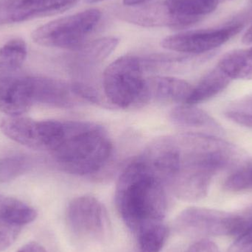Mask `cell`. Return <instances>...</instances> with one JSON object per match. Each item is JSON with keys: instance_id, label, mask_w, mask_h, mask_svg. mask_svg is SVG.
I'll return each mask as SVG.
<instances>
[{"instance_id": "cell-16", "label": "cell", "mask_w": 252, "mask_h": 252, "mask_svg": "<svg viewBox=\"0 0 252 252\" xmlns=\"http://www.w3.org/2000/svg\"><path fill=\"white\" fill-rule=\"evenodd\" d=\"M232 80L216 65L206 74L195 87L187 100V104L195 105L207 101L226 90Z\"/></svg>"}, {"instance_id": "cell-10", "label": "cell", "mask_w": 252, "mask_h": 252, "mask_svg": "<svg viewBox=\"0 0 252 252\" xmlns=\"http://www.w3.org/2000/svg\"><path fill=\"white\" fill-rule=\"evenodd\" d=\"M116 16L121 20L145 28H182L190 26L185 19L172 13L165 0L117 9Z\"/></svg>"}, {"instance_id": "cell-24", "label": "cell", "mask_w": 252, "mask_h": 252, "mask_svg": "<svg viewBox=\"0 0 252 252\" xmlns=\"http://www.w3.org/2000/svg\"><path fill=\"white\" fill-rule=\"evenodd\" d=\"M223 189L232 192L252 191V158L226 178Z\"/></svg>"}, {"instance_id": "cell-6", "label": "cell", "mask_w": 252, "mask_h": 252, "mask_svg": "<svg viewBox=\"0 0 252 252\" xmlns=\"http://www.w3.org/2000/svg\"><path fill=\"white\" fill-rule=\"evenodd\" d=\"M68 224L81 239L102 242L111 235V224L107 211L97 198L83 195L74 198L66 210Z\"/></svg>"}, {"instance_id": "cell-29", "label": "cell", "mask_w": 252, "mask_h": 252, "mask_svg": "<svg viewBox=\"0 0 252 252\" xmlns=\"http://www.w3.org/2000/svg\"><path fill=\"white\" fill-rule=\"evenodd\" d=\"M17 252H48L42 246L38 243L31 242L25 244V246L19 249Z\"/></svg>"}, {"instance_id": "cell-26", "label": "cell", "mask_w": 252, "mask_h": 252, "mask_svg": "<svg viewBox=\"0 0 252 252\" xmlns=\"http://www.w3.org/2000/svg\"><path fill=\"white\" fill-rule=\"evenodd\" d=\"M228 252H252V230L247 231L237 237Z\"/></svg>"}, {"instance_id": "cell-2", "label": "cell", "mask_w": 252, "mask_h": 252, "mask_svg": "<svg viewBox=\"0 0 252 252\" xmlns=\"http://www.w3.org/2000/svg\"><path fill=\"white\" fill-rule=\"evenodd\" d=\"M165 186L142 156L126 166L117 183L115 203L133 233L164 222L167 208Z\"/></svg>"}, {"instance_id": "cell-19", "label": "cell", "mask_w": 252, "mask_h": 252, "mask_svg": "<svg viewBox=\"0 0 252 252\" xmlns=\"http://www.w3.org/2000/svg\"><path fill=\"white\" fill-rule=\"evenodd\" d=\"M37 212L20 200L0 194V220L22 226L33 221Z\"/></svg>"}, {"instance_id": "cell-33", "label": "cell", "mask_w": 252, "mask_h": 252, "mask_svg": "<svg viewBox=\"0 0 252 252\" xmlns=\"http://www.w3.org/2000/svg\"><path fill=\"white\" fill-rule=\"evenodd\" d=\"M86 1L90 4H94V3L100 2V1H106V0H86Z\"/></svg>"}, {"instance_id": "cell-8", "label": "cell", "mask_w": 252, "mask_h": 252, "mask_svg": "<svg viewBox=\"0 0 252 252\" xmlns=\"http://www.w3.org/2000/svg\"><path fill=\"white\" fill-rule=\"evenodd\" d=\"M242 24H233L218 29L186 31L166 37L161 41L164 49L198 56L219 48L242 31Z\"/></svg>"}, {"instance_id": "cell-14", "label": "cell", "mask_w": 252, "mask_h": 252, "mask_svg": "<svg viewBox=\"0 0 252 252\" xmlns=\"http://www.w3.org/2000/svg\"><path fill=\"white\" fill-rule=\"evenodd\" d=\"M173 124L190 132H200L209 134H223V130L219 123L202 109L195 105L182 103L178 105L170 114Z\"/></svg>"}, {"instance_id": "cell-11", "label": "cell", "mask_w": 252, "mask_h": 252, "mask_svg": "<svg viewBox=\"0 0 252 252\" xmlns=\"http://www.w3.org/2000/svg\"><path fill=\"white\" fill-rule=\"evenodd\" d=\"M34 105L31 77L0 75V111L21 116Z\"/></svg>"}, {"instance_id": "cell-13", "label": "cell", "mask_w": 252, "mask_h": 252, "mask_svg": "<svg viewBox=\"0 0 252 252\" xmlns=\"http://www.w3.org/2000/svg\"><path fill=\"white\" fill-rule=\"evenodd\" d=\"M0 130L9 139L34 150L44 151L43 121L26 117L8 116L0 123Z\"/></svg>"}, {"instance_id": "cell-30", "label": "cell", "mask_w": 252, "mask_h": 252, "mask_svg": "<svg viewBox=\"0 0 252 252\" xmlns=\"http://www.w3.org/2000/svg\"><path fill=\"white\" fill-rule=\"evenodd\" d=\"M242 42L244 44H247V45L252 44V25L244 33L242 38Z\"/></svg>"}, {"instance_id": "cell-5", "label": "cell", "mask_w": 252, "mask_h": 252, "mask_svg": "<svg viewBox=\"0 0 252 252\" xmlns=\"http://www.w3.org/2000/svg\"><path fill=\"white\" fill-rule=\"evenodd\" d=\"M101 18L100 10L88 9L38 27L32 31L31 38L35 44L43 47L75 52L88 42L87 39Z\"/></svg>"}, {"instance_id": "cell-17", "label": "cell", "mask_w": 252, "mask_h": 252, "mask_svg": "<svg viewBox=\"0 0 252 252\" xmlns=\"http://www.w3.org/2000/svg\"><path fill=\"white\" fill-rule=\"evenodd\" d=\"M119 44L116 37L107 36L88 41L75 53V61L81 66H95L107 59Z\"/></svg>"}, {"instance_id": "cell-31", "label": "cell", "mask_w": 252, "mask_h": 252, "mask_svg": "<svg viewBox=\"0 0 252 252\" xmlns=\"http://www.w3.org/2000/svg\"><path fill=\"white\" fill-rule=\"evenodd\" d=\"M151 0H124V5L136 6L149 3Z\"/></svg>"}, {"instance_id": "cell-22", "label": "cell", "mask_w": 252, "mask_h": 252, "mask_svg": "<svg viewBox=\"0 0 252 252\" xmlns=\"http://www.w3.org/2000/svg\"><path fill=\"white\" fill-rule=\"evenodd\" d=\"M31 164V158L26 156H9L0 158V183H8L25 174Z\"/></svg>"}, {"instance_id": "cell-23", "label": "cell", "mask_w": 252, "mask_h": 252, "mask_svg": "<svg viewBox=\"0 0 252 252\" xmlns=\"http://www.w3.org/2000/svg\"><path fill=\"white\" fill-rule=\"evenodd\" d=\"M223 114L234 124L252 128V94L229 103Z\"/></svg>"}, {"instance_id": "cell-21", "label": "cell", "mask_w": 252, "mask_h": 252, "mask_svg": "<svg viewBox=\"0 0 252 252\" xmlns=\"http://www.w3.org/2000/svg\"><path fill=\"white\" fill-rule=\"evenodd\" d=\"M135 235L139 252H160L168 236V229L163 222L144 228Z\"/></svg>"}, {"instance_id": "cell-15", "label": "cell", "mask_w": 252, "mask_h": 252, "mask_svg": "<svg viewBox=\"0 0 252 252\" xmlns=\"http://www.w3.org/2000/svg\"><path fill=\"white\" fill-rule=\"evenodd\" d=\"M149 81L151 98L161 103H185L192 90L189 83L173 77H156Z\"/></svg>"}, {"instance_id": "cell-28", "label": "cell", "mask_w": 252, "mask_h": 252, "mask_svg": "<svg viewBox=\"0 0 252 252\" xmlns=\"http://www.w3.org/2000/svg\"><path fill=\"white\" fill-rule=\"evenodd\" d=\"M186 252H220L216 244L208 240L202 239L192 244Z\"/></svg>"}, {"instance_id": "cell-4", "label": "cell", "mask_w": 252, "mask_h": 252, "mask_svg": "<svg viewBox=\"0 0 252 252\" xmlns=\"http://www.w3.org/2000/svg\"><path fill=\"white\" fill-rule=\"evenodd\" d=\"M142 59L124 56L105 69L103 87L111 103L122 109L141 107L151 99L150 81L145 77Z\"/></svg>"}, {"instance_id": "cell-18", "label": "cell", "mask_w": 252, "mask_h": 252, "mask_svg": "<svg viewBox=\"0 0 252 252\" xmlns=\"http://www.w3.org/2000/svg\"><path fill=\"white\" fill-rule=\"evenodd\" d=\"M217 66L232 80H252V47L229 52Z\"/></svg>"}, {"instance_id": "cell-32", "label": "cell", "mask_w": 252, "mask_h": 252, "mask_svg": "<svg viewBox=\"0 0 252 252\" xmlns=\"http://www.w3.org/2000/svg\"><path fill=\"white\" fill-rule=\"evenodd\" d=\"M202 1L215 10L216 7H217L220 0H202Z\"/></svg>"}, {"instance_id": "cell-12", "label": "cell", "mask_w": 252, "mask_h": 252, "mask_svg": "<svg viewBox=\"0 0 252 252\" xmlns=\"http://www.w3.org/2000/svg\"><path fill=\"white\" fill-rule=\"evenodd\" d=\"M34 104L57 108H69L78 98L72 85L60 80L45 77H31Z\"/></svg>"}, {"instance_id": "cell-20", "label": "cell", "mask_w": 252, "mask_h": 252, "mask_svg": "<svg viewBox=\"0 0 252 252\" xmlns=\"http://www.w3.org/2000/svg\"><path fill=\"white\" fill-rule=\"evenodd\" d=\"M28 46L22 38H14L0 47V75H11L23 65Z\"/></svg>"}, {"instance_id": "cell-9", "label": "cell", "mask_w": 252, "mask_h": 252, "mask_svg": "<svg viewBox=\"0 0 252 252\" xmlns=\"http://www.w3.org/2000/svg\"><path fill=\"white\" fill-rule=\"evenodd\" d=\"M79 0H8L0 3V25L20 23L53 16L73 7Z\"/></svg>"}, {"instance_id": "cell-27", "label": "cell", "mask_w": 252, "mask_h": 252, "mask_svg": "<svg viewBox=\"0 0 252 252\" xmlns=\"http://www.w3.org/2000/svg\"><path fill=\"white\" fill-rule=\"evenodd\" d=\"M238 215V231L236 236L252 230V207Z\"/></svg>"}, {"instance_id": "cell-1", "label": "cell", "mask_w": 252, "mask_h": 252, "mask_svg": "<svg viewBox=\"0 0 252 252\" xmlns=\"http://www.w3.org/2000/svg\"><path fill=\"white\" fill-rule=\"evenodd\" d=\"M142 156L175 190L213 182L218 173L238 164L243 153L216 135L188 131L156 139Z\"/></svg>"}, {"instance_id": "cell-7", "label": "cell", "mask_w": 252, "mask_h": 252, "mask_svg": "<svg viewBox=\"0 0 252 252\" xmlns=\"http://www.w3.org/2000/svg\"><path fill=\"white\" fill-rule=\"evenodd\" d=\"M175 229L191 237H219L236 235L238 216L213 209L192 207L176 217Z\"/></svg>"}, {"instance_id": "cell-3", "label": "cell", "mask_w": 252, "mask_h": 252, "mask_svg": "<svg viewBox=\"0 0 252 252\" xmlns=\"http://www.w3.org/2000/svg\"><path fill=\"white\" fill-rule=\"evenodd\" d=\"M113 145L101 126L63 121V134L50 152L61 170L78 176L100 173L110 161Z\"/></svg>"}, {"instance_id": "cell-25", "label": "cell", "mask_w": 252, "mask_h": 252, "mask_svg": "<svg viewBox=\"0 0 252 252\" xmlns=\"http://www.w3.org/2000/svg\"><path fill=\"white\" fill-rule=\"evenodd\" d=\"M22 226L0 220V252L4 251L17 239Z\"/></svg>"}]
</instances>
